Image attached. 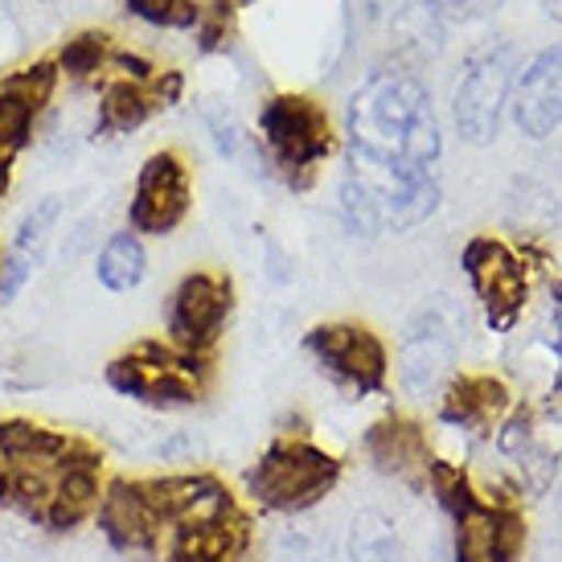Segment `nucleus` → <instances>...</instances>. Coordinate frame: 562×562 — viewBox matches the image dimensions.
Wrapping results in <instances>:
<instances>
[{
    "mask_svg": "<svg viewBox=\"0 0 562 562\" xmlns=\"http://www.w3.org/2000/svg\"><path fill=\"white\" fill-rule=\"evenodd\" d=\"M431 4L443 21H472V16L493 13L501 0H431Z\"/></svg>",
    "mask_w": 562,
    "mask_h": 562,
    "instance_id": "2f4dec72",
    "label": "nucleus"
},
{
    "mask_svg": "<svg viewBox=\"0 0 562 562\" xmlns=\"http://www.w3.org/2000/svg\"><path fill=\"white\" fill-rule=\"evenodd\" d=\"M509 403V391L505 382L488 374H460L443 386V398H439V419L452 423V427H472L481 431L497 419Z\"/></svg>",
    "mask_w": 562,
    "mask_h": 562,
    "instance_id": "6ab92c4d",
    "label": "nucleus"
},
{
    "mask_svg": "<svg viewBox=\"0 0 562 562\" xmlns=\"http://www.w3.org/2000/svg\"><path fill=\"white\" fill-rule=\"evenodd\" d=\"M304 345L316 358V366L328 378H337L341 386H349V391H386L391 358H386V345H382L374 328L358 325V321H333V325H316Z\"/></svg>",
    "mask_w": 562,
    "mask_h": 562,
    "instance_id": "423d86ee",
    "label": "nucleus"
},
{
    "mask_svg": "<svg viewBox=\"0 0 562 562\" xmlns=\"http://www.w3.org/2000/svg\"><path fill=\"white\" fill-rule=\"evenodd\" d=\"M259 136H263V148L271 153V165L292 186H308L313 172L325 165L333 144H337L325 103L296 91L267 99L263 111H259Z\"/></svg>",
    "mask_w": 562,
    "mask_h": 562,
    "instance_id": "20e7f679",
    "label": "nucleus"
},
{
    "mask_svg": "<svg viewBox=\"0 0 562 562\" xmlns=\"http://www.w3.org/2000/svg\"><path fill=\"white\" fill-rule=\"evenodd\" d=\"M464 271H469L472 292L481 296L484 313H488V325L514 328V321L526 308V296H530V280H526L521 259L497 238H472L464 247Z\"/></svg>",
    "mask_w": 562,
    "mask_h": 562,
    "instance_id": "1a4fd4ad",
    "label": "nucleus"
},
{
    "mask_svg": "<svg viewBox=\"0 0 562 562\" xmlns=\"http://www.w3.org/2000/svg\"><path fill=\"white\" fill-rule=\"evenodd\" d=\"M271 562H328V559L313 533L288 530V533H280V542L271 550Z\"/></svg>",
    "mask_w": 562,
    "mask_h": 562,
    "instance_id": "7c9ffc66",
    "label": "nucleus"
},
{
    "mask_svg": "<svg viewBox=\"0 0 562 562\" xmlns=\"http://www.w3.org/2000/svg\"><path fill=\"white\" fill-rule=\"evenodd\" d=\"M443 136L431 94L411 70L382 66L345 108L341 214L358 235H403L439 205Z\"/></svg>",
    "mask_w": 562,
    "mask_h": 562,
    "instance_id": "f257e3e1",
    "label": "nucleus"
},
{
    "mask_svg": "<svg viewBox=\"0 0 562 562\" xmlns=\"http://www.w3.org/2000/svg\"><path fill=\"white\" fill-rule=\"evenodd\" d=\"M514 111L517 127L530 140H547L550 132L562 124V46H547L521 70Z\"/></svg>",
    "mask_w": 562,
    "mask_h": 562,
    "instance_id": "dca6fc26",
    "label": "nucleus"
},
{
    "mask_svg": "<svg viewBox=\"0 0 562 562\" xmlns=\"http://www.w3.org/2000/svg\"><path fill=\"white\" fill-rule=\"evenodd\" d=\"M165 530H189V526H210L222 517L238 514L231 488L218 476L205 472H181V476H157V481H140Z\"/></svg>",
    "mask_w": 562,
    "mask_h": 562,
    "instance_id": "9b49d317",
    "label": "nucleus"
},
{
    "mask_svg": "<svg viewBox=\"0 0 562 562\" xmlns=\"http://www.w3.org/2000/svg\"><path fill=\"white\" fill-rule=\"evenodd\" d=\"M517 54L514 46H488L469 63L464 79L456 82L452 115L469 144H493L501 132V111L509 103Z\"/></svg>",
    "mask_w": 562,
    "mask_h": 562,
    "instance_id": "39448f33",
    "label": "nucleus"
},
{
    "mask_svg": "<svg viewBox=\"0 0 562 562\" xmlns=\"http://www.w3.org/2000/svg\"><path fill=\"white\" fill-rule=\"evenodd\" d=\"M181 75L177 70H165V75H153L148 82L136 79H115L103 87L99 94V120H94V132L103 136H124V132H136L140 124H148V115L160 108H172L181 99Z\"/></svg>",
    "mask_w": 562,
    "mask_h": 562,
    "instance_id": "2eb2a0df",
    "label": "nucleus"
},
{
    "mask_svg": "<svg viewBox=\"0 0 562 562\" xmlns=\"http://www.w3.org/2000/svg\"><path fill=\"white\" fill-rule=\"evenodd\" d=\"M205 353H189L172 341H140L108 366V386L144 406H193L205 391Z\"/></svg>",
    "mask_w": 562,
    "mask_h": 562,
    "instance_id": "7ed1b4c3",
    "label": "nucleus"
},
{
    "mask_svg": "<svg viewBox=\"0 0 562 562\" xmlns=\"http://www.w3.org/2000/svg\"><path fill=\"white\" fill-rule=\"evenodd\" d=\"M58 218H63V198H42V202H33V210L21 218V226H16L13 247L9 250L25 255V259H42V247L49 243Z\"/></svg>",
    "mask_w": 562,
    "mask_h": 562,
    "instance_id": "b1692460",
    "label": "nucleus"
},
{
    "mask_svg": "<svg viewBox=\"0 0 562 562\" xmlns=\"http://www.w3.org/2000/svg\"><path fill=\"white\" fill-rule=\"evenodd\" d=\"M99 472H103V456L94 452L91 443L75 439V448H70V456H66L63 464V476L54 484L46 514H42V530L70 533L79 530L82 521H91L99 501H103V488H108Z\"/></svg>",
    "mask_w": 562,
    "mask_h": 562,
    "instance_id": "ddd939ff",
    "label": "nucleus"
},
{
    "mask_svg": "<svg viewBox=\"0 0 562 562\" xmlns=\"http://www.w3.org/2000/svg\"><path fill=\"white\" fill-rule=\"evenodd\" d=\"M238 4H250V0H238Z\"/></svg>",
    "mask_w": 562,
    "mask_h": 562,
    "instance_id": "58836bf2",
    "label": "nucleus"
},
{
    "mask_svg": "<svg viewBox=\"0 0 562 562\" xmlns=\"http://www.w3.org/2000/svg\"><path fill=\"white\" fill-rule=\"evenodd\" d=\"M243 550H247V521L243 514H231L210 526L172 530L165 562H238Z\"/></svg>",
    "mask_w": 562,
    "mask_h": 562,
    "instance_id": "a211bd4d",
    "label": "nucleus"
},
{
    "mask_svg": "<svg viewBox=\"0 0 562 562\" xmlns=\"http://www.w3.org/2000/svg\"><path fill=\"white\" fill-rule=\"evenodd\" d=\"M456 366V328L439 308H423L403 337V353H398V378H403L406 394L415 398H431L452 382Z\"/></svg>",
    "mask_w": 562,
    "mask_h": 562,
    "instance_id": "9d476101",
    "label": "nucleus"
},
{
    "mask_svg": "<svg viewBox=\"0 0 562 562\" xmlns=\"http://www.w3.org/2000/svg\"><path fill=\"white\" fill-rule=\"evenodd\" d=\"M547 562H562V547H550V554H547Z\"/></svg>",
    "mask_w": 562,
    "mask_h": 562,
    "instance_id": "c9c22d12",
    "label": "nucleus"
},
{
    "mask_svg": "<svg viewBox=\"0 0 562 562\" xmlns=\"http://www.w3.org/2000/svg\"><path fill=\"white\" fill-rule=\"evenodd\" d=\"M349 562H403V542L382 509H361L349 526Z\"/></svg>",
    "mask_w": 562,
    "mask_h": 562,
    "instance_id": "4be33fe9",
    "label": "nucleus"
},
{
    "mask_svg": "<svg viewBox=\"0 0 562 562\" xmlns=\"http://www.w3.org/2000/svg\"><path fill=\"white\" fill-rule=\"evenodd\" d=\"M111 54H115V49H111L108 33L82 30L63 46V54H58V70L70 75V79H94L103 66H111Z\"/></svg>",
    "mask_w": 562,
    "mask_h": 562,
    "instance_id": "5701e85b",
    "label": "nucleus"
},
{
    "mask_svg": "<svg viewBox=\"0 0 562 562\" xmlns=\"http://www.w3.org/2000/svg\"><path fill=\"white\" fill-rule=\"evenodd\" d=\"M366 456L378 472H386L394 481L423 484L431 472V452H427V436L415 419L403 415H386L366 431Z\"/></svg>",
    "mask_w": 562,
    "mask_h": 562,
    "instance_id": "f3484780",
    "label": "nucleus"
},
{
    "mask_svg": "<svg viewBox=\"0 0 562 562\" xmlns=\"http://www.w3.org/2000/svg\"><path fill=\"white\" fill-rule=\"evenodd\" d=\"M542 9H547V16H554L562 25V0H542Z\"/></svg>",
    "mask_w": 562,
    "mask_h": 562,
    "instance_id": "f704fd0d",
    "label": "nucleus"
},
{
    "mask_svg": "<svg viewBox=\"0 0 562 562\" xmlns=\"http://www.w3.org/2000/svg\"><path fill=\"white\" fill-rule=\"evenodd\" d=\"M341 481V460L308 439L280 436L247 472L250 497L276 514H304Z\"/></svg>",
    "mask_w": 562,
    "mask_h": 562,
    "instance_id": "f03ea898",
    "label": "nucleus"
},
{
    "mask_svg": "<svg viewBox=\"0 0 562 562\" xmlns=\"http://www.w3.org/2000/svg\"><path fill=\"white\" fill-rule=\"evenodd\" d=\"M559 517H562V493H559Z\"/></svg>",
    "mask_w": 562,
    "mask_h": 562,
    "instance_id": "4c0bfd02",
    "label": "nucleus"
},
{
    "mask_svg": "<svg viewBox=\"0 0 562 562\" xmlns=\"http://www.w3.org/2000/svg\"><path fill=\"white\" fill-rule=\"evenodd\" d=\"M144 276H148V255H144L140 235L136 231H115L94 259V280L115 296H124V292L140 288Z\"/></svg>",
    "mask_w": 562,
    "mask_h": 562,
    "instance_id": "aec40b11",
    "label": "nucleus"
},
{
    "mask_svg": "<svg viewBox=\"0 0 562 562\" xmlns=\"http://www.w3.org/2000/svg\"><path fill=\"white\" fill-rule=\"evenodd\" d=\"M488 505H476L472 514L456 517V562H488Z\"/></svg>",
    "mask_w": 562,
    "mask_h": 562,
    "instance_id": "cd10ccee",
    "label": "nucleus"
},
{
    "mask_svg": "<svg viewBox=\"0 0 562 562\" xmlns=\"http://www.w3.org/2000/svg\"><path fill=\"white\" fill-rule=\"evenodd\" d=\"M559 353H562V325H559Z\"/></svg>",
    "mask_w": 562,
    "mask_h": 562,
    "instance_id": "e433bc0d",
    "label": "nucleus"
},
{
    "mask_svg": "<svg viewBox=\"0 0 562 562\" xmlns=\"http://www.w3.org/2000/svg\"><path fill=\"white\" fill-rule=\"evenodd\" d=\"M411 0H353V9H358L366 21H391L394 13H403Z\"/></svg>",
    "mask_w": 562,
    "mask_h": 562,
    "instance_id": "473e14b6",
    "label": "nucleus"
},
{
    "mask_svg": "<svg viewBox=\"0 0 562 562\" xmlns=\"http://www.w3.org/2000/svg\"><path fill=\"white\" fill-rule=\"evenodd\" d=\"M58 63H30L0 79V160L13 165V157L33 140V124L46 111L58 87Z\"/></svg>",
    "mask_w": 562,
    "mask_h": 562,
    "instance_id": "f8f14e48",
    "label": "nucleus"
},
{
    "mask_svg": "<svg viewBox=\"0 0 562 562\" xmlns=\"http://www.w3.org/2000/svg\"><path fill=\"white\" fill-rule=\"evenodd\" d=\"M127 13L157 25V30H198L202 4L198 0H124Z\"/></svg>",
    "mask_w": 562,
    "mask_h": 562,
    "instance_id": "393cba45",
    "label": "nucleus"
},
{
    "mask_svg": "<svg viewBox=\"0 0 562 562\" xmlns=\"http://www.w3.org/2000/svg\"><path fill=\"white\" fill-rule=\"evenodd\" d=\"M66 431L42 427L30 419H0V464L13 472L16 464H30V460H49V456H63L70 448Z\"/></svg>",
    "mask_w": 562,
    "mask_h": 562,
    "instance_id": "412c9836",
    "label": "nucleus"
},
{
    "mask_svg": "<svg viewBox=\"0 0 562 562\" xmlns=\"http://www.w3.org/2000/svg\"><path fill=\"white\" fill-rule=\"evenodd\" d=\"M94 526L115 550H157L165 538V521L157 517L153 501L140 481H111L103 488V501L94 509Z\"/></svg>",
    "mask_w": 562,
    "mask_h": 562,
    "instance_id": "4468645a",
    "label": "nucleus"
},
{
    "mask_svg": "<svg viewBox=\"0 0 562 562\" xmlns=\"http://www.w3.org/2000/svg\"><path fill=\"white\" fill-rule=\"evenodd\" d=\"M427 481H431V488H436L439 505L456 517L472 514L476 505H481V497L472 493V484L460 476V469H452V464H443V460H431V472H427Z\"/></svg>",
    "mask_w": 562,
    "mask_h": 562,
    "instance_id": "bb28decb",
    "label": "nucleus"
},
{
    "mask_svg": "<svg viewBox=\"0 0 562 562\" xmlns=\"http://www.w3.org/2000/svg\"><path fill=\"white\" fill-rule=\"evenodd\" d=\"M235 30V0H214L202 9V21H198V49L202 54H214V49L226 46V37Z\"/></svg>",
    "mask_w": 562,
    "mask_h": 562,
    "instance_id": "c85d7f7f",
    "label": "nucleus"
},
{
    "mask_svg": "<svg viewBox=\"0 0 562 562\" xmlns=\"http://www.w3.org/2000/svg\"><path fill=\"white\" fill-rule=\"evenodd\" d=\"M9 181H13V165L0 160V202H4V193H9Z\"/></svg>",
    "mask_w": 562,
    "mask_h": 562,
    "instance_id": "72a5a7b5",
    "label": "nucleus"
},
{
    "mask_svg": "<svg viewBox=\"0 0 562 562\" xmlns=\"http://www.w3.org/2000/svg\"><path fill=\"white\" fill-rule=\"evenodd\" d=\"M33 271H37V259H25V255H16V250H4V255H0V304H13V300L25 292V283L33 280Z\"/></svg>",
    "mask_w": 562,
    "mask_h": 562,
    "instance_id": "c756f323",
    "label": "nucleus"
},
{
    "mask_svg": "<svg viewBox=\"0 0 562 562\" xmlns=\"http://www.w3.org/2000/svg\"><path fill=\"white\" fill-rule=\"evenodd\" d=\"M231 308H235V283L226 271H210V267L189 271L169 296V316H165L169 341L189 353H205L222 337Z\"/></svg>",
    "mask_w": 562,
    "mask_h": 562,
    "instance_id": "0eeeda50",
    "label": "nucleus"
},
{
    "mask_svg": "<svg viewBox=\"0 0 562 562\" xmlns=\"http://www.w3.org/2000/svg\"><path fill=\"white\" fill-rule=\"evenodd\" d=\"M526 550V517L517 509H493L488 514V562H521Z\"/></svg>",
    "mask_w": 562,
    "mask_h": 562,
    "instance_id": "a878e982",
    "label": "nucleus"
},
{
    "mask_svg": "<svg viewBox=\"0 0 562 562\" xmlns=\"http://www.w3.org/2000/svg\"><path fill=\"white\" fill-rule=\"evenodd\" d=\"M193 202V186H189V165L181 153H153L140 165L132 202H127V231L136 235H172L189 214Z\"/></svg>",
    "mask_w": 562,
    "mask_h": 562,
    "instance_id": "6e6552de",
    "label": "nucleus"
}]
</instances>
